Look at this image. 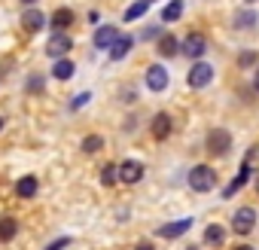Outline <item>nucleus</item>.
I'll return each mask as SVG.
<instances>
[{
  "label": "nucleus",
  "instance_id": "2f4dec72",
  "mask_svg": "<svg viewBox=\"0 0 259 250\" xmlns=\"http://www.w3.org/2000/svg\"><path fill=\"white\" fill-rule=\"evenodd\" d=\"M253 89L259 92V70H256V79H253Z\"/></svg>",
  "mask_w": 259,
  "mask_h": 250
},
{
  "label": "nucleus",
  "instance_id": "0eeeda50",
  "mask_svg": "<svg viewBox=\"0 0 259 250\" xmlns=\"http://www.w3.org/2000/svg\"><path fill=\"white\" fill-rule=\"evenodd\" d=\"M147 86H150V92H165V89H168V70H165L162 64H150V70H147Z\"/></svg>",
  "mask_w": 259,
  "mask_h": 250
},
{
  "label": "nucleus",
  "instance_id": "9b49d317",
  "mask_svg": "<svg viewBox=\"0 0 259 250\" xmlns=\"http://www.w3.org/2000/svg\"><path fill=\"white\" fill-rule=\"evenodd\" d=\"M189 226H192V220L183 217V220H177V223H165V226H159V235H162V238H180L183 232H189Z\"/></svg>",
  "mask_w": 259,
  "mask_h": 250
},
{
  "label": "nucleus",
  "instance_id": "f8f14e48",
  "mask_svg": "<svg viewBox=\"0 0 259 250\" xmlns=\"http://www.w3.org/2000/svg\"><path fill=\"white\" fill-rule=\"evenodd\" d=\"M132 46H135V37H128V34L122 37V34H119V37H116V43L110 46V58H113V61L125 58L128 52H132Z\"/></svg>",
  "mask_w": 259,
  "mask_h": 250
},
{
  "label": "nucleus",
  "instance_id": "1a4fd4ad",
  "mask_svg": "<svg viewBox=\"0 0 259 250\" xmlns=\"http://www.w3.org/2000/svg\"><path fill=\"white\" fill-rule=\"evenodd\" d=\"M116 171H119V180H122V183H138V180L144 177V165L135 162V159H128V162L119 165Z\"/></svg>",
  "mask_w": 259,
  "mask_h": 250
},
{
  "label": "nucleus",
  "instance_id": "5701e85b",
  "mask_svg": "<svg viewBox=\"0 0 259 250\" xmlns=\"http://www.w3.org/2000/svg\"><path fill=\"white\" fill-rule=\"evenodd\" d=\"M147 10H150V0H138L135 7H128V10H125V22H135V19H141Z\"/></svg>",
  "mask_w": 259,
  "mask_h": 250
},
{
  "label": "nucleus",
  "instance_id": "a878e982",
  "mask_svg": "<svg viewBox=\"0 0 259 250\" xmlns=\"http://www.w3.org/2000/svg\"><path fill=\"white\" fill-rule=\"evenodd\" d=\"M238 64H241V67L256 64V52H241V55H238Z\"/></svg>",
  "mask_w": 259,
  "mask_h": 250
},
{
  "label": "nucleus",
  "instance_id": "c9c22d12",
  "mask_svg": "<svg viewBox=\"0 0 259 250\" xmlns=\"http://www.w3.org/2000/svg\"><path fill=\"white\" fill-rule=\"evenodd\" d=\"M256 192H259V180H256Z\"/></svg>",
  "mask_w": 259,
  "mask_h": 250
},
{
  "label": "nucleus",
  "instance_id": "39448f33",
  "mask_svg": "<svg viewBox=\"0 0 259 250\" xmlns=\"http://www.w3.org/2000/svg\"><path fill=\"white\" fill-rule=\"evenodd\" d=\"M210 79H213V67L204 64V61H195L192 70H189V86H192V89H204Z\"/></svg>",
  "mask_w": 259,
  "mask_h": 250
},
{
  "label": "nucleus",
  "instance_id": "412c9836",
  "mask_svg": "<svg viewBox=\"0 0 259 250\" xmlns=\"http://www.w3.org/2000/svg\"><path fill=\"white\" fill-rule=\"evenodd\" d=\"M183 16V0H171V4L162 10V22H177Z\"/></svg>",
  "mask_w": 259,
  "mask_h": 250
},
{
  "label": "nucleus",
  "instance_id": "c85d7f7f",
  "mask_svg": "<svg viewBox=\"0 0 259 250\" xmlns=\"http://www.w3.org/2000/svg\"><path fill=\"white\" fill-rule=\"evenodd\" d=\"M85 101H89V92H82L79 98H73V101H70V107H73V110H79V107H82Z\"/></svg>",
  "mask_w": 259,
  "mask_h": 250
},
{
  "label": "nucleus",
  "instance_id": "ddd939ff",
  "mask_svg": "<svg viewBox=\"0 0 259 250\" xmlns=\"http://www.w3.org/2000/svg\"><path fill=\"white\" fill-rule=\"evenodd\" d=\"M116 37H119V31L110 28V25H104V28L95 31V46H98V49H110V46L116 43Z\"/></svg>",
  "mask_w": 259,
  "mask_h": 250
},
{
  "label": "nucleus",
  "instance_id": "f257e3e1",
  "mask_svg": "<svg viewBox=\"0 0 259 250\" xmlns=\"http://www.w3.org/2000/svg\"><path fill=\"white\" fill-rule=\"evenodd\" d=\"M189 186H192L195 192H210V189L217 186V171H213L210 165H195V168L189 171Z\"/></svg>",
  "mask_w": 259,
  "mask_h": 250
},
{
  "label": "nucleus",
  "instance_id": "6e6552de",
  "mask_svg": "<svg viewBox=\"0 0 259 250\" xmlns=\"http://www.w3.org/2000/svg\"><path fill=\"white\" fill-rule=\"evenodd\" d=\"M204 49H207V40H204L201 34H189V37H186V43L180 46V52H183V55H189V58H195V61L204 55Z\"/></svg>",
  "mask_w": 259,
  "mask_h": 250
},
{
  "label": "nucleus",
  "instance_id": "cd10ccee",
  "mask_svg": "<svg viewBox=\"0 0 259 250\" xmlns=\"http://www.w3.org/2000/svg\"><path fill=\"white\" fill-rule=\"evenodd\" d=\"M144 37H147V40H159V37H162V28H147Z\"/></svg>",
  "mask_w": 259,
  "mask_h": 250
},
{
  "label": "nucleus",
  "instance_id": "9d476101",
  "mask_svg": "<svg viewBox=\"0 0 259 250\" xmlns=\"http://www.w3.org/2000/svg\"><path fill=\"white\" fill-rule=\"evenodd\" d=\"M171 129H174V119L168 113H156V119H153V138L156 141H165L171 135Z\"/></svg>",
  "mask_w": 259,
  "mask_h": 250
},
{
  "label": "nucleus",
  "instance_id": "473e14b6",
  "mask_svg": "<svg viewBox=\"0 0 259 250\" xmlns=\"http://www.w3.org/2000/svg\"><path fill=\"white\" fill-rule=\"evenodd\" d=\"M235 250H253V247H247V244H241V247H235Z\"/></svg>",
  "mask_w": 259,
  "mask_h": 250
},
{
  "label": "nucleus",
  "instance_id": "4468645a",
  "mask_svg": "<svg viewBox=\"0 0 259 250\" xmlns=\"http://www.w3.org/2000/svg\"><path fill=\"white\" fill-rule=\"evenodd\" d=\"M156 49H159V55H162V58H171V55H177V52H180V40H177L174 34H162Z\"/></svg>",
  "mask_w": 259,
  "mask_h": 250
},
{
  "label": "nucleus",
  "instance_id": "f3484780",
  "mask_svg": "<svg viewBox=\"0 0 259 250\" xmlns=\"http://www.w3.org/2000/svg\"><path fill=\"white\" fill-rule=\"evenodd\" d=\"M73 70H76V67H73V61H67V58H58V61L52 64V76H55V79H70Z\"/></svg>",
  "mask_w": 259,
  "mask_h": 250
},
{
  "label": "nucleus",
  "instance_id": "7ed1b4c3",
  "mask_svg": "<svg viewBox=\"0 0 259 250\" xmlns=\"http://www.w3.org/2000/svg\"><path fill=\"white\" fill-rule=\"evenodd\" d=\"M250 156H253V150H247V156H244V162H241V171H238V177H235V180H232V183L223 189V195H226V198H232V195H235L241 186H247V180H250V174H253V168H250Z\"/></svg>",
  "mask_w": 259,
  "mask_h": 250
},
{
  "label": "nucleus",
  "instance_id": "a211bd4d",
  "mask_svg": "<svg viewBox=\"0 0 259 250\" xmlns=\"http://www.w3.org/2000/svg\"><path fill=\"white\" fill-rule=\"evenodd\" d=\"M16 232H19V223H16L13 217H4V220H0V241H13Z\"/></svg>",
  "mask_w": 259,
  "mask_h": 250
},
{
  "label": "nucleus",
  "instance_id": "b1692460",
  "mask_svg": "<svg viewBox=\"0 0 259 250\" xmlns=\"http://www.w3.org/2000/svg\"><path fill=\"white\" fill-rule=\"evenodd\" d=\"M116 180H119V171H116V165H104V168H101V183H104V186H113Z\"/></svg>",
  "mask_w": 259,
  "mask_h": 250
},
{
  "label": "nucleus",
  "instance_id": "6ab92c4d",
  "mask_svg": "<svg viewBox=\"0 0 259 250\" xmlns=\"http://www.w3.org/2000/svg\"><path fill=\"white\" fill-rule=\"evenodd\" d=\"M70 25H73V13H70V10L52 13V28H55V31H64V28H70Z\"/></svg>",
  "mask_w": 259,
  "mask_h": 250
},
{
  "label": "nucleus",
  "instance_id": "e433bc0d",
  "mask_svg": "<svg viewBox=\"0 0 259 250\" xmlns=\"http://www.w3.org/2000/svg\"><path fill=\"white\" fill-rule=\"evenodd\" d=\"M189 250H198V247H189Z\"/></svg>",
  "mask_w": 259,
  "mask_h": 250
},
{
  "label": "nucleus",
  "instance_id": "aec40b11",
  "mask_svg": "<svg viewBox=\"0 0 259 250\" xmlns=\"http://www.w3.org/2000/svg\"><path fill=\"white\" fill-rule=\"evenodd\" d=\"M16 192H19L22 198H31V195H37V177H22V180L16 183Z\"/></svg>",
  "mask_w": 259,
  "mask_h": 250
},
{
  "label": "nucleus",
  "instance_id": "7c9ffc66",
  "mask_svg": "<svg viewBox=\"0 0 259 250\" xmlns=\"http://www.w3.org/2000/svg\"><path fill=\"white\" fill-rule=\"evenodd\" d=\"M138 250H156V247H153L150 241H144V244H138Z\"/></svg>",
  "mask_w": 259,
  "mask_h": 250
},
{
  "label": "nucleus",
  "instance_id": "423d86ee",
  "mask_svg": "<svg viewBox=\"0 0 259 250\" xmlns=\"http://www.w3.org/2000/svg\"><path fill=\"white\" fill-rule=\"evenodd\" d=\"M70 49H73V40H70L67 34H52L49 43H46V52H49L52 58H64Z\"/></svg>",
  "mask_w": 259,
  "mask_h": 250
},
{
  "label": "nucleus",
  "instance_id": "4c0bfd02",
  "mask_svg": "<svg viewBox=\"0 0 259 250\" xmlns=\"http://www.w3.org/2000/svg\"><path fill=\"white\" fill-rule=\"evenodd\" d=\"M150 4H153V0H150Z\"/></svg>",
  "mask_w": 259,
  "mask_h": 250
},
{
  "label": "nucleus",
  "instance_id": "f704fd0d",
  "mask_svg": "<svg viewBox=\"0 0 259 250\" xmlns=\"http://www.w3.org/2000/svg\"><path fill=\"white\" fill-rule=\"evenodd\" d=\"M22 4H37V0H22Z\"/></svg>",
  "mask_w": 259,
  "mask_h": 250
},
{
  "label": "nucleus",
  "instance_id": "20e7f679",
  "mask_svg": "<svg viewBox=\"0 0 259 250\" xmlns=\"http://www.w3.org/2000/svg\"><path fill=\"white\" fill-rule=\"evenodd\" d=\"M253 226H256V211L253 207H238L235 217H232V229L238 235H247V232H253Z\"/></svg>",
  "mask_w": 259,
  "mask_h": 250
},
{
  "label": "nucleus",
  "instance_id": "2eb2a0df",
  "mask_svg": "<svg viewBox=\"0 0 259 250\" xmlns=\"http://www.w3.org/2000/svg\"><path fill=\"white\" fill-rule=\"evenodd\" d=\"M22 25H25V31H31V34H34V31H40V28L46 25V16H43V13H37V10H28V13L22 16Z\"/></svg>",
  "mask_w": 259,
  "mask_h": 250
},
{
  "label": "nucleus",
  "instance_id": "393cba45",
  "mask_svg": "<svg viewBox=\"0 0 259 250\" xmlns=\"http://www.w3.org/2000/svg\"><path fill=\"white\" fill-rule=\"evenodd\" d=\"M101 147H104V141H101L98 135H89V138L82 141V150H85V153H98Z\"/></svg>",
  "mask_w": 259,
  "mask_h": 250
},
{
  "label": "nucleus",
  "instance_id": "c756f323",
  "mask_svg": "<svg viewBox=\"0 0 259 250\" xmlns=\"http://www.w3.org/2000/svg\"><path fill=\"white\" fill-rule=\"evenodd\" d=\"M40 86H43V79H40V76H34V79L28 82V92H40Z\"/></svg>",
  "mask_w": 259,
  "mask_h": 250
},
{
  "label": "nucleus",
  "instance_id": "dca6fc26",
  "mask_svg": "<svg viewBox=\"0 0 259 250\" xmlns=\"http://www.w3.org/2000/svg\"><path fill=\"white\" fill-rule=\"evenodd\" d=\"M204 241H207L210 247H220V244L226 241V229H223L220 223H210V226L204 229Z\"/></svg>",
  "mask_w": 259,
  "mask_h": 250
},
{
  "label": "nucleus",
  "instance_id": "bb28decb",
  "mask_svg": "<svg viewBox=\"0 0 259 250\" xmlns=\"http://www.w3.org/2000/svg\"><path fill=\"white\" fill-rule=\"evenodd\" d=\"M67 244H70V238H58V241H52V244H49L46 250H64Z\"/></svg>",
  "mask_w": 259,
  "mask_h": 250
},
{
  "label": "nucleus",
  "instance_id": "f03ea898",
  "mask_svg": "<svg viewBox=\"0 0 259 250\" xmlns=\"http://www.w3.org/2000/svg\"><path fill=\"white\" fill-rule=\"evenodd\" d=\"M207 150H210L213 156H226V153L232 150V135L223 132V129H213V132L207 135Z\"/></svg>",
  "mask_w": 259,
  "mask_h": 250
},
{
  "label": "nucleus",
  "instance_id": "72a5a7b5",
  "mask_svg": "<svg viewBox=\"0 0 259 250\" xmlns=\"http://www.w3.org/2000/svg\"><path fill=\"white\" fill-rule=\"evenodd\" d=\"M0 132H4V116H0Z\"/></svg>",
  "mask_w": 259,
  "mask_h": 250
},
{
  "label": "nucleus",
  "instance_id": "4be33fe9",
  "mask_svg": "<svg viewBox=\"0 0 259 250\" xmlns=\"http://www.w3.org/2000/svg\"><path fill=\"white\" fill-rule=\"evenodd\" d=\"M256 25V13H250V10H241V13H235V28L238 31H244V28H253Z\"/></svg>",
  "mask_w": 259,
  "mask_h": 250
}]
</instances>
